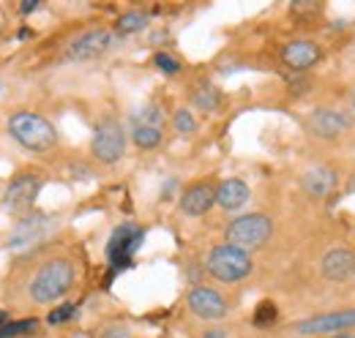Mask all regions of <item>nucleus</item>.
Listing matches in <instances>:
<instances>
[{
    "instance_id": "2eb2a0df",
    "label": "nucleus",
    "mask_w": 355,
    "mask_h": 338,
    "mask_svg": "<svg viewBox=\"0 0 355 338\" xmlns=\"http://www.w3.org/2000/svg\"><path fill=\"white\" fill-rule=\"evenodd\" d=\"M336 183H339V172L331 164H314L301 177V191L309 199H325L336 188Z\"/></svg>"
},
{
    "instance_id": "9d476101",
    "label": "nucleus",
    "mask_w": 355,
    "mask_h": 338,
    "mask_svg": "<svg viewBox=\"0 0 355 338\" xmlns=\"http://www.w3.org/2000/svg\"><path fill=\"white\" fill-rule=\"evenodd\" d=\"M145 240V229L137 224H121L112 229L110 240H107V265H110V276L126 270L132 265L134 254Z\"/></svg>"
},
{
    "instance_id": "2f4dec72",
    "label": "nucleus",
    "mask_w": 355,
    "mask_h": 338,
    "mask_svg": "<svg viewBox=\"0 0 355 338\" xmlns=\"http://www.w3.org/2000/svg\"><path fill=\"white\" fill-rule=\"evenodd\" d=\"M6 322H8V314H6V311H0V328H3Z\"/></svg>"
},
{
    "instance_id": "6ab92c4d",
    "label": "nucleus",
    "mask_w": 355,
    "mask_h": 338,
    "mask_svg": "<svg viewBox=\"0 0 355 338\" xmlns=\"http://www.w3.org/2000/svg\"><path fill=\"white\" fill-rule=\"evenodd\" d=\"M129 136L139 150H156L162 142H164V128L162 126H150V123H137L129 121Z\"/></svg>"
},
{
    "instance_id": "b1692460",
    "label": "nucleus",
    "mask_w": 355,
    "mask_h": 338,
    "mask_svg": "<svg viewBox=\"0 0 355 338\" xmlns=\"http://www.w3.org/2000/svg\"><path fill=\"white\" fill-rule=\"evenodd\" d=\"M173 131L180 134V136H194L197 134V118L189 107H180L173 112Z\"/></svg>"
},
{
    "instance_id": "9b49d317",
    "label": "nucleus",
    "mask_w": 355,
    "mask_h": 338,
    "mask_svg": "<svg viewBox=\"0 0 355 338\" xmlns=\"http://www.w3.org/2000/svg\"><path fill=\"white\" fill-rule=\"evenodd\" d=\"M186 308L197 317V319H202V322H219L224 319L227 314H230V300L219 292V290H214V287H191L189 290V295H186Z\"/></svg>"
},
{
    "instance_id": "4be33fe9",
    "label": "nucleus",
    "mask_w": 355,
    "mask_h": 338,
    "mask_svg": "<svg viewBox=\"0 0 355 338\" xmlns=\"http://www.w3.org/2000/svg\"><path fill=\"white\" fill-rule=\"evenodd\" d=\"M276 322H279V308H276V303H273V300H263V303L254 308V314H252V325L260 328V330H268V328H273Z\"/></svg>"
},
{
    "instance_id": "423d86ee",
    "label": "nucleus",
    "mask_w": 355,
    "mask_h": 338,
    "mask_svg": "<svg viewBox=\"0 0 355 338\" xmlns=\"http://www.w3.org/2000/svg\"><path fill=\"white\" fill-rule=\"evenodd\" d=\"M42 188H44V175L39 169H19L11 177V183H8L6 194H3V208L8 213H14V215L25 218L28 213L33 211Z\"/></svg>"
},
{
    "instance_id": "39448f33",
    "label": "nucleus",
    "mask_w": 355,
    "mask_h": 338,
    "mask_svg": "<svg viewBox=\"0 0 355 338\" xmlns=\"http://www.w3.org/2000/svg\"><path fill=\"white\" fill-rule=\"evenodd\" d=\"M205 273L222 284H238L243 278L252 276L254 270V259L252 254L238 249V246H230V243H219L214 246L211 251L205 254V262H202Z\"/></svg>"
},
{
    "instance_id": "6e6552de",
    "label": "nucleus",
    "mask_w": 355,
    "mask_h": 338,
    "mask_svg": "<svg viewBox=\"0 0 355 338\" xmlns=\"http://www.w3.org/2000/svg\"><path fill=\"white\" fill-rule=\"evenodd\" d=\"M355 128L353 112L339 107H314L306 115V131L320 142H339Z\"/></svg>"
},
{
    "instance_id": "0eeeda50",
    "label": "nucleus",
    "mask_w": 355,
    "mask_h": 338,
    "mask_svg": "<svg viewBox=\"0 0 355 338\" xmlns=\"http://www.w3.org/2000/svg\"><path fill=\"white\" fill-rule=\"evenodd\" d=\"M355 328V305L347 308H336V311H325V314H311L298 322L290 325V330L295 336L317 338V336H336V333H347Z\"/></svg>"
},
{
    "instance_id": "1a4fd4ad",
    "label": "nucleus",
    "mask_w": 355,
    "mask_h": 338,
    "mask_svg": "<svg viewBox=\"0 0 355 338\" xmlns=\"http://www.w3.org/2000/svg\"><path fill=\"white\" fill-rule=\"evenodd\" d=\"M115 44H118L115 30H110V28H90V30H83L80 36H74L71 42L66 44L63 60H69V63H90V60L104 57Z\"/></svg>"
},
{
    "instance_id": "c85d7f7f",
    "label": "nucleus",
    "mask_w": 355,
    "mask_h": 338,
    "mask_svg": "<svg viewBox=\"0 0 355 338\" xmlns=\"http://www.w3.org/2000/svg\"><path fill=\"white\" fill-rule=\"evenodd\" d=\"M39 6H42L39 0H31V3H22V6H19V11H22V14H31V11H36Z\"/></svg>"
},
{
    "instance_id": "aec40b11",
    "label": "nucleus",
    "mask_w": 355,
    "mask_h": 338,
    "mask_svg": "<svg viewBox=\"0 0 355 338\" xmlns=\"http://www.w3.org/2000/svg\"><path fill=\"white\" fill-rule=\"evenodd\" d=\"M148 22H150L148 11H142V8H129V11H123V14L115 19V36H118V39H123V36H134V33L145 30V28H148Z\"/></svg>"
},
{
    "instance_id": "ddd939ff",
    "label": "nucleus",
    "mask_w": 355,
    "mask_h": 338,
    "mask_svg": "<svg viewBox=\"0 0 355 338\" xmlns=\"http://www.w3.org/2000/svg\"><path fill=\"white\" fill-rule=\"evenodd\" d=\"M320 276L331 284H345L355 276V249L334 246L320 256Z\"/></svg>"
},
{
    "instance_id": "20e7f679",
    "label": "nucleus",
    "mask_w": 355,
    "mask_h": 338,
    "mask_svg": "<svg viewBox=\"0 0 355 338\" xmlns=\"http://www.w3.org/2000/svg\"><path fill=\"white\" fill-rule=\"evenodd\" d=\"M270 238H273V218L260 211L235 215L224 226V243L238 246V249H243L249 254L266 249Z\"/></svg>"
},
{
    "instance_id": "f3484780",
    "label": "nucleus",
    "mask_w": 355,
    "mask_h": 338,
    "mask_svg": "<svg viewBox=\"0 0 355 338\" xmlns=\"http://www.w3.org/2000/svg\"><path fill=\"white\" fill-rule=\"evenodd\" d=\"M49 229H52L49 215H44V213H28V215L17 224V229H14L11 240H8V246L17 249V246H25V243H31V240H39V238H44Z\"/></svg>"
},
{
    "instance_id": "412c9836",
    "label": "nucleus",
    "mask_w": 355,
    "mask_h": 338,
    "mask_svg": "<svg viewBox=\"0 0 355 338\" xmlns=\"http://www.w3.org/2000/svg\"><path fill=\"white\" fill-rule=\"evenodd\" d=\"M39 328H42V322L39 319H8L3 328H0V338H22V336H36L39 333Z\"/></svg>"
},
{
    "instance_id": "4468645a",
    "label": "nucleus",
    "mask_w": 355,
    "mask_h": 338,
    "mask_svg": "<svg viewBox=\"0 0 355 338\" xmlns=\"http://www.w3.org/2000/svg\"><path fill=\"white\" fill-rule=\"evenodd\" d=\"M216 205V186L211 180H194L180 191L178 208L183 215L189 218H200L205 213H211V208Z\"/></svg>"
},
{
    "instance_id": "a878e982",
    "label": "nucleus",
    "mask_w": 355,
    "mask_h": 338,
    "mask_svg": "<svg viewBox=\"0 0 355 338\" xmlns=\"http://www.w3.org/2000/svg\"><path fill=\"white\" fill-rule=\"evenodd\" d=\"M153 66H156L162 74H167V77L180 74V60H178L175 55H170V52H156V55H153Z\"/></svg>"
},
{
    "instance_id": "bb28decb",
    "label": "nucleus",
    "mask_w": 355,
    "mask_h": 338,
    "mask_svg": "<svg viewBox=\"0 0 355 338\" xmlns=\"http://www.w3.org/2000/svg\"><path fill=\"white\" fill-rule=\"evenodd\" d=\"M309 84H311L309 74H295V77L290 80V93H293V96H306L311 90Z\"/></svg>"
},
{
    "instance_id": "7c9ffc66",
    "label": "nucleus",
    "mask_w": 355,
    "mask_h": 338,
    "mask_svg": "<svg viewBox=\"0 0 355 338\" xmlns=\"http://www.w3.org/2000/svg\"><path fill=\"white\" fill-rule=\"evenodd\" d=\"M328 338H355L353 330H347V333H336V336H328Z\"/></svg>"
},
{
    "instance_id": "f257e3e1",
    "label": "nucleus",
    "mask_w": 355,
    "mask_h": 338,
    "mask_svg": "<svg viewBox=\"0 0 355 338\" xmlns=\"http://www.w3.org/2000/svg\"><path fill=\"white\" fill-rule=\"evenodd\" d=\"M77 284V265L71 256H63V254H55V256H46L42 259L31 278H28V297L39 305L46 303H55L60 297H66Z\"/></svg>"
},
{
    "instance_id": "393cba45",
    "label": "nucleus",
    "mask_w": 355,
    "mask_h": 338,
    "mask_svg": "<svg viewBox=\"0 0 355 338\" xmlns=\"http://www.w3.org/2000/svg\"><path fill=\"white\" fill-rule=\"evenodd\" d=\"M74 317H77V303H63V305H58V308H52V311L46 314V325L58 328V325L71 322Z\"/></svg>"
},
{
    "instance_id": "5701e85b",
    "label": "nucleus",
    "mask_w": 355,
    "mask_h": 338,
    "mask_svg": "<svg viewBox=\"0 0 355 338\" xmlns=\"http://www.w3.org/2000/svg\"><path fill=\"white\" fill-rule=\"evenodd\" d=\"M132 121L164 128V123H167V115H164V109H162L159 104H142L139 109H134V112H132Z\"/></svg>"
},
{
    "instance_id": "a211bd4d",
    "label": "nucleus",
    "mask_w": 355,
    "mask_h": 338,
    "mask_svg": "<svg viewBox=\"0 0 355 338\" xmlns=\"http://www.w3.org/2000/svg\"><path fill=\"white\" fill-rule=\"evenodd\" d=\"M191 104H194V109H200L205 115H216L222 109L224 96L214 82H200L191 93Z\"/></svg>"
},
{
    "instance_id": "c756f323",
    "label": "nucleus",
    "mask_w": 355,
    "mask_h": 338,
    "mask_svg": "<svg viewBox=\"0 0 355 338\" xmlns=\"http://www.w3.org/2000/svg\"><path fill=\"white\" fill-rule=\"evenodd\" d=\"M202 338H227V330L222 328H214V330H205V336Z\"/></svg>"
},
{
    "instance_id": "f03ea898",
    "label": "nucleus",
    "mask_w": 355,
    "mask_h": 338,
    "mask_svg": "<svg viewBox=\"0 0 355 338\" xmlns=\"http://www.w3.org/2000/svg\"><path fill=\"white\" fill-rule=\"evenodd\" d=\"M8 134L17 145H22L31 153H49L58 148L60 136L52 121H46L44 115L33 112V109H17L8 118Z\"/></svg>"
},
{
    "instance_id": "cd10ccee",
    "label": "nucleus",
    "mask_w": 355,
    "mask_h": 338,
    "mask_svg": "<svg viewBox=\"0 0 355 338\" xmlns=\"http://www.w3.org/2000/svg\"><path fill=\"white\" fill-rule=\"evenodd\" d=\"M98 338H134V336L126 325H110V328L101 330V336Z\"/></svg>"
},
{
    "instance_id": "7ed1b4c3",
    "label": "nucleus",
    "mask_w": 355,
    "mask_h": 338,
    "mask_svg": "<svg viewBox=\"0 0 355 338\" xmlns=\"http://www.w3.org/2000/svg\"><path fill=\"white\" fill-rule=\"evenodd\" d=\"M126 145H129V131L118 115H101L96 121L93 136H90V156L98 164L104 167L118 164L126 156Z\"/></svg>"
},
{
    "instance_id": "473e14b6",
    "label": "nucleus",
    "mask_w": 355,
    "mask_h": 338,
    "mask_svg": "<svg viewBox=\"0 0 355 338\" xmlns=\"http://www.w3.org/2000/svg\"><path fill=\"white\" fill-rule=\"evenodd\" d=\"M353 115H355V96H353Z\"/></svg>"
},
{
    "instance_id": "dca6fc26",
    "label": "nucleus",
    "mask_w": 355,
    "mask_h": 338,
    "mask_svg": "<svg viewBox=\"0 0 355 338\" xmlns=\"http://www.w3.org/2000/svg\"><path fill=\"white\" fill-rule=\"evenodd\" d=\"M252 199V188L246 180L241 177H227L216 186V205L222 208L224 213H235L241 211L246 202Z\"/></svg>"
},
{
    "instance_id": "f8f14e48",
    "label": "nucleus",
    "mask_w": 355,
    "mask_h": 338,
    "mask_svg": "<svg viewBox=\"0 0 355 338\" xmlns=\"http://www.w3.org/2000/svg\"><path fill=\"white\" fill-rule=\"evenodd\" d=\"M282 63L293 71V74H309L314 66L322 63L325 49L314 39H290L282 44Z\"/></svg>"
}]
</instances>
